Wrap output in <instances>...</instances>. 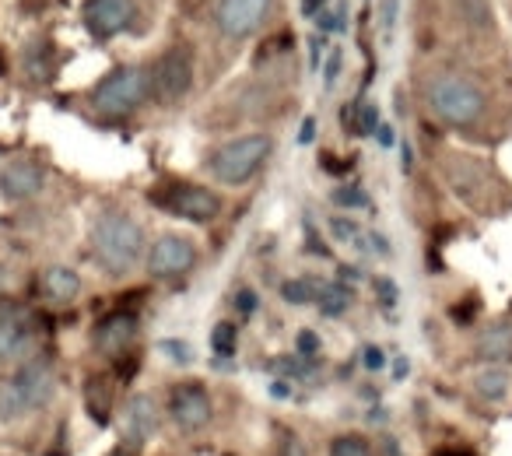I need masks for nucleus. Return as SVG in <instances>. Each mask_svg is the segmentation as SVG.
<instances>
[{
	"mask_svg": "<svg viewBox=\"0 0 512 456\" xmlns=\"http://www.w3.org/2000/svg\"><path fill=\"white\" fill-rule=\"evenodd\" d=\"M92 250L99 257V264L109 274H130L137 267V260L144 257V232L130 214L123 211H106L99 214L92 228Z\"/></svg>",
	"mask_w": 512,
	"mask_h": 456,
	"instance_id": "nucleus-1",
	"label": "nucleus"
},
{
	"mask_svg": "<svg viewBox=\"0 0 512 456\" xmlns=\"http://www.w3.org/2000/svg\"><path fill=\"white\" fill-rule=\"evenodd\" d=\"M53 390H57V376H53V365L46 358L36 362H25L15 372L4 393H0V414L4 418H25V414H36L39 407L50 404Z\"/></svg>",
	"mask_w": 512,
	"mask_h": 456,
	"instance_id": "nucleus-2",
	"label": "nucleus"
},
{
	"mask_svg": "<svg viewBox=\"0 0 512 456\" xmlns=\"http://www.w3.org/2000/svg\"><path fill=\"white\" fill-rule=\"evenodd\" d=\"M428 106L439 120H446L449 127H467L477 123L484 113V92L470 78L460 74H439L428 85Z\"/></svg>",
	"mask_w": 512,
	"mask_h": 456,
	"instance_id": "nucleus-3",
	"label": "nucleus"
},
{
	"mask_svg": "<svg viewBox=\"0 0 512 456\" xmlns=\"http://www.w3.org/2000/svg\"><path fill=\"white\" fill-rule=\"evenodd\" d=\"M271 137L267 134H246V137H235V141L221 144L211 158V172L218 183L225 186H242L256 176V169L267 162L271 155Z\"/></svg>",
	"mask_w": 512,
	"mask_h": 456,
	"instance_id": "nucleus-4",
	"label": "nucleus"
},
{
	"mask_svg": "<svg viewBox=\"0 0 512 456\" xmlns=\"http://www.w3.org/2000/svg\"><path fill=\"white\" fill-rule=\"evenodd\" d=\"M148 92V71H141V67H116L113 74H106L95 85L92 106L102 116H127L148 99Z\"/></svg>",
	"mask_w": 512,
	"mask_h": 456,
	"instance_id": "nucleus-5",
	"label": "nucleus"
},
{
	"mask_svg": "<svg viewBox=\"0 0 512 456\" xmlns=\"http://www.w3.org/2000/svg\"><path fill=\"white\" fill-rule=\"evenodd\" d=\"M162 211L176 214V218H186V221H214L221 214V197L207 186H197V183H165L162 190L151 193Z\"/></svg>",
	"mask_w": 512,
	"mask_h": 456,
	"instance_id": "nucleus-6",
	"label": "nucleus"
},
{
	"mask_svg": "<svg viewBox=\"0 0 512 456\" xmlns=\"http://www.w3.org/2000/svg\"><path fill=\"white\" fill-rule=\"evenodd\" d=\"M190 81H193V57L186 46H172L158 57L155 71L148 74V85L151 95H155L162 106H172L179 102L186 92H190Z\"/></svg>",
	"mask_w": 512,
	"mask_h": 456,
	"instance_id": "nucleus-7",
	"label": "nucleus"
},
{
	"mask_svg": "<svg viewBox=\"0 0 512 456\" xmlns=\"http://www.w3.org/2000/svg\"><path fill=\"white\" fill-rule=\"evenodd\" d=\"M169 418L179 432L186 435H197L211 425L214 418V404H211V393L207 386L200 383H179L169 390Z\"/></svg>",
	"mask_w": 512,
	"mask_h": 456,
	"instance_id": "nucleus-8",
	"label": "nucleus"
},
{
	"mask_svg": "<svg viewBox=\"0 0 512 456\" xmlns=\"http://www.w3.org/2000/svg\"><path fill=\"white\" fill-rule=\"evenodd\" d=\"M271 4L274 0H221L218 11H214V25H218L221 36L246 39L264 25Z\"/></svg>",
	"mask_w": 512,
	"mask_h": 456,
	"instance_id": "nucleus-9",
	"label": "nucleus"
},
{
	"mask_svg": "<svg viewBox=\"0 0 512 456\" xmlns=\"http://www.w3.org/2000/svg\"><path fill=\"white\" fill-rule=\"evenodd\" d=\"M197 264V246L186 236H162L148 253V274L158 281L183 278L186 271H193Z\"/></svg>",
	"mask_w": 512,
	"mask_h": 456,
	"instance_id": "nucleus-10",
	"label": "nucleus"
},
{
	"mask_svg": "<svg viewBox=\"0 0 512 456\" xmlns=\"http://www.w3.org/2000/svg\"><path fill=\"white\" fill-rule=\"evenodd\" d=\"M134 18V0H85V25L92 36L109 39Z\"/></svg>",
	"mask_w": 512,
	"mask_h": 456,
	"instance_id": "nucleus-11",
	"label": "nucleus"
},
{
	"mask_svg": "<svg viewBox=\"0 0 512 456\" xmlns=\"http://www.w3.org/2000/svg\"><path fill=\"white\" fill-rule=\"evenodd\" d=\"M120 432H123V442H127L130 449H141L144 442L158 432V407L148 393H137V397L127 400Z\"/></svg>",
	"mask_w": 512,
	"mask_h": 456,
	"instance_id": "nucleus-12",
	"label": "nucleus"
},
{
	"mask_svg": "<svg viewBox=\"0 0 512 456\" xmlns=\"http://www.w3.org/2000/svg\"><path fill=\"white\" fill-rule=\"evenodd\" d=\"M137 341V316L134 313H109L95 327V348L106 358H123Z\"/></svg>",
	"mask_w": 512,
	"mask_h": 456,
	"instance_id": "nucleus-13",
	"label": "nucleus"
},
{
	"mask_svg": "<svg viewBox=\"0 0 512 456\" xmlns=\"http://www.w3.org/2000/svg\"><path fill=\"white\" fill-rule=\"evenodd\" d=\"M32 341L29 309L15 302H0V358H18Z\"/></svg>",
	"mask_w": 512,
	"mask_h": 456,
	"instance_id": "nucleus-14",
	"label": "nucleus"
},
{
	"mask_svg": "<svg viewBox=\"0 0 512 456\" xmlns=\"http://www.w3.org/2000/svg\"><path fill=\"white\" fill-rule=\"evenodd\" d=\"M0 190L11 200H29L43 190V169L29 158H15V162L4 165L0 172Z\"/></svg>",
	"mask_w": 512,
	"mask_h": 456,
	"instance_id": "nucleus-15",
	"label": "nucleus"
},
{
	"mask_svg": "<svg viewBox=\"0 0 512 456\" xmlns=\"http://www.w3.org/2000/svg\"><path fill=\"white\" fill-rule=\"evenodd\" d=\"M446 176H449V186H453L460 197H467L470 204H477V190L484 186V169L477 162L463 155H453L446 162Z\"/></svg>",
	"mask_w": 512,
	"mask_h": 456,
	"instance_id": "nucleus-16",
	"label": "nucleus"
},
{
	"mask_svg": "<svg viewBox=\"0 0 512 456\" xmlns=\"http://www.w3.org/2000/svg\"><path fill=\"white\" fill-rule=\"evenodd\" d=\"M477 358L481 362H509L512 358V323H491L481 337H477Z\"/></svg>",
	"mask_w": 512,
	"mask_h": 456,
	"instance_id": "nucleus-17",
	"label": "nucleus"
},
{
	"mask_svg": "<svg viewBox=\"0 0 512 456\" xmlns=\"http://www.w3.org/2000/svg\"><path fill=\"white\" fill-rule=\"evenodd\" d=\"M78 292H81V278L71 271V267H50V271L43 274V295L50 302H57V306L74 302Z\"/></svg>",
	"mask_w": 512,
	"mask_h": 456,
	"instance_id": "nucleus-18",
	"label": "nucleus"
},
{
	"mask_svg": "<svg viewBox=\"0 0 512 456\" xmlns=\"http://www.w3.org/2000/svg\"><path fill=\"white\" fill-rule=\"evenodd\" d=\"M509 390H512V376L505 369H498V365H488V369H481L474 376V393L481 400H488V404H502L509 397Z\"/></svg>",
	"mask_w": 512,
	"mask_h": 456,
	"instance_id": "nucleus-19",
	"label": "nucleus"
},
{
	"mask_svg": "<svg viewBox=\"0 0 512 456\" xmlns=\"http://www.w3.org/2000/svg\"><path fill=\"white\" fill-rule=\"evenodd\" d=\"M316 306H320L323 316H341V313H348V306H351V288L337 285V281H327V285L316 288Z\"/></svg>",
	"mask_w": 512,
	"mask_h": 456,
	"instance_id": "nucleus-20",
	"label": "nucleus"
},
{
	"mask_svg": "<svg viewBox=\"0 0 512 456\" xmlns=\"http://www.w3.org/2000/svg\"><path fill=\"white\" fill-rule=\"evenodd\" d=\"M327 456H376V453H372V442L365 439V435L344 432V435H337V439L330 442Z\"/></svg>",
	"mask_w": 512,
	"mask_h": 456,
	"instance_id": "nucleus-21",
	"label": "nucleus"
},
{
	"mask_svg": "<svg viewBox=\"0 0 512 456\" xmlns=\"http://www.w3.org/2000/svg\"><path fill=\"white\" fill-rule=\"evenodd\" d=\"M211 348H214V355H221V358L235 355V348H239V330H235V323L225 320L211 330Z\"/></svg>",
	"mask_w": 512,
	"mask_h": 456,
	"instance_id": "nucleus-22",
	"label": "nucleus"
},
{
	"mask_svg": "<svg viewBox=\"0 0 512 456\" xmlns=\"http://www.w3.org/2000/svg\"><path fill=\"white\" fill-rule=\"evenodd\" d=\"M316 288L313 281H285L281 285V299L292 302V306H309V302H316Z\"/></svg>",
	"mask_w": 512,
	"mask_h": 456,
	"instance_id": "nucleus-23",
	"label": "nucleus"
},
{
	"mask_svg": "<svg viewBox=\"0 0 512 456\" xmlns=\"http://www.w3.org/2000/svg\"><path fill=\"white\" fill-rule=\"evenodd\" d=\"M456 11H460L463 22H474V25H488L491 18L488 0H456Z\"/></svg>",
	"mask_w": 512,
	"mask_h": 456,
	"instance_id": "nucleus-24",
	"label": "nucleus"
},
{
	"mask_svg": "<svg viewBox=\"0 0 512 456\" xmlns=\"http://www.w3.org/2000/svg\"><path fill=\"white\" fill-rule=\"evenodd\" d=\"M88 411H92V418L99 421V425H106L109 421V393L102 390L99 383L88 386Z\"/></svg>",
	"mask_w": 512,
	"mask_h": 456,
	"instance_id": "nucleus-25",
	"label": "nucleus"
},
{
	"mask_svg": "<svg viewBox=\"0 0 512 456\" xmlns=\"http://www.w3.org/2000/svg\"><path fill=\"white\" fill-rule=\"evenodd\" d=\"M376 127H379V113H376V106H358L355 134H376Z\"/></svg>",
	"mask_w": 512,
	"mask_h": 456,
	"instance_id": "nucleus-26",
	"label": "nucleus"
},
{
	"mask_svg": "<svg viewBox=\"0 0 512 456\" xmlns=\"http://www.w3.org/2000/svg\"><path fill=\"white\" fill-rule=\"evenodd\" d=\"M330 232H334L341 243H358V225L351 218H334L330 221Z\"/></svg>",
	"mask_w": 512,
	"mask_h": 456,
	"instance_id": "nucleus-27",
	"label": "nucleus"
},
{
	"mask_svg": "<svg viewBox=\"0 0 512 456\" xmlns=\"http://www.w3.org/2000/svg\"><path fill=\"white\" fill-rule=\"evenodd\" d=\"M334 200L341 207H365V204H369V197H365L358 186H341V190L334 193Z\"/></svg>",
	"mask_w": 512,
	"mask_h": 456,
	"instance_id": "nucleus-28",
	"label": "nucleus"
},
{
	"mask_svg": "<svg viewBox=\"0 0 512 456\" xmlns=\"http://www.w3.org/2000/svg\"><path fill=\"white\" fill-rule=\"evenodd\" d=\"M295 348H299L302 358L320 355V337H316L313 330H299V337H295Z\"/></svg>",
	"mask_w": 512,
	"mask_h": 456,
	"instance_id": "nucleus-29",
	"label": "nucleus"
},
{
	"mask_svg": "<svg viewBox=\"0 0 512 456\" xmlns=\"http://www.w3.org/2000/svg\"><path fill=\"white\" fill-rule=\"evenodd\" d=\"M278 456H309V453H306V446L299 442V435H285V439H281Z\"/></svg>",
	"mask_w": 512,
	"mask_h": 456,
	"instance_id": "nucleus-30",
	"label": "nucleus"
},
{
	"mask_svg": "<svg viewBox=\"0 0 512 456\" xmlns=\"http://www.w3.org/2000/svg\"><path fill=\"white\" fill-rule=\"evenodd\" d=\"M235 306L242 309V316H249V313H253V309H256V295L249 292V288H242V292L235 295Z\"/></svg>",
	"mask_w": 512,
	"mask_h": 456,
	"instance_id": "nucleus-31",
	"label": "nucleus"
},
{
	"mask_svg": "<svg viewBox=\"0 0 512 456\" xmlns=\"http://www.w3.org/2000/svg\"><path fill=\"white\" fill-rule=\"evenodd\" d=\"M365 365H369L372 372H379L386 365V355L379 348H365Z\"/></svg>",
	"mask_w": 512,
	"mask_h": 456,
	"instance_id": "nucleus-32",
	"label": "nucleus"
},
{
	"mask_svg": "<svg viewBox=\"0 0 512 456\" xmlns=\"http://www.w3.org/2000/svg\"><path fill=\"white\" fill-rule=\"evenodd\" d=\"M474 309H477L474 299H470L467 306H453V320L456 323H470V320H474Z\"/></svg>",
	"mask_w": 512,
	"mask_h": 456,
	"instance_id": "nucleus-33",
	"label": "nucleus"
},
{
	"mask_svg": "<svg viewBox=\"0 0 512 456\" xmlns=\"http://www.w3.org/2000/svg\"><path fill=\"white\" fill-rule=\"evenodd\" d=\"M320 15H323V29H330V32H334V29H344V11H320Z\"/></svg>",
	"mask_w": 512,
	"mask_h": 456,
	"instance_id": "nucleus-34",
	"label": "nucleus"
},
{
	"mask_svg": "<svg viewBox=\"0 0 512 456\" xmlns=\"http://www.w3.org/2000/svg\"><path fill=\"white\" fill-rule=\"evenodd\" d=\"M162 348H165V351H169V355H172V358H183V362H186V358H190V351H186V344H176V341H165V344H162Z\"/></svg>",
	"mask_w": 512,
	"mask_h": 456,
	"instance_id": "nucleus-35",
	"label": "nucleus"
},
{
	"mask_svg": "<svg viewBox=\"0 0 512 456\" xmlns=\"http://www.w3.org/2000/svg\"><path fill=\"white\" fill-rule=\"evenodd\" d=\"M376 288L383 292V302H393V299H397V288H393V281L379 278V281H376Z\"/></svg>",
	"mask_w": 512,
	"mask_h": 456,
	"instance_id": "nucleus-36",
	"label": "nucleus"
},
{
	"mask_svg": "<svg viewBox=\"0 0 512 456\" xmlns=\"http://www.w3.org/2000/svg\"><path fill=\"white\" fill-rule=\"evenodd\" d=\"M323 4H327V0H302V11H306L309 18H316V15H320Z\"/></svg>",
	"mask_w": 512,
	"mask_h": 456,
	"instance_id": "nucleus-37",
	"label": "nucleus"
},
{
	"mask_svg": "<svg viewBox=\"0 0 512 456\" xmlns=\"http://www.w3.org/2000/svg\"><path fill=\"white\" fill-rule=\"evenodd\" d=\"M313 127H316V120H306V123H302V134H299V141H302V144L313 141Z\"/></svg>",
	"mask_w": 512,
	"mask_h": 456,
	"instance_id": "nucleus-38",
	"label": "nucleus"
},
{
	"mask_svg": "<svg viewBox=\"0 0 512 456\" xmlns=\"http://www.w3.org/2000/svg\"><path fill=\"white\" fill-rule=\"evenodd\" d=\"M376 134H379V141H383V144H393V130L390 127H383V123H379Z\"/></svg>",
	"mask_w": 512,
	"mask_h": 456,
	"instance_id": "nucleus-39",
	"label": "nucleus"
},
{
	"mask_svg": "<svg viewBox=\"0 0 512 456\" xmlns=\"http://www.w3.org/2000/svg\"><path fill=\"white\" fill-rule=\"evenodd\" d=\"M337 67H341V57H330V64H327V81H334V78H337Z\"/></svg>",
	"mask_w": 512,
	"mask_h": 456,
	"instance_id": "nucleus-40",
	"label": "nucleus"
},
{
	"mask_svg": "<svg viewBox=\"0 0 512 456\" xmlns=\"http://www.w3.org/2000/svg\"><path fill=\"white\" fill-rule=\"evenodd\" d=\"M113 456H127V453H113Z\"/></svg>",
	"mask_w": 512,
	"mask_h": 456,
	"instance_id": "nucleus-41",
	"label": "nucleus"
}]
</instances>
